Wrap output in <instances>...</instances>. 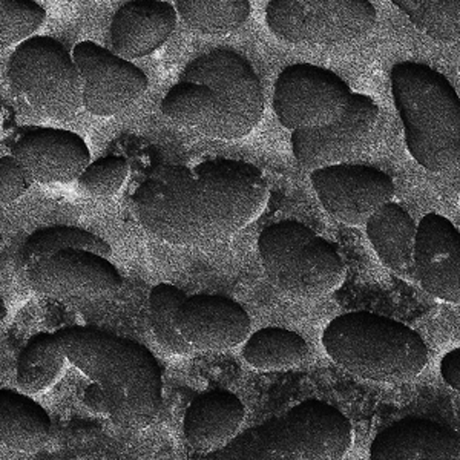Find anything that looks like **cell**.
Masks as SVG:
<instances>
[{
	"label": "cell",
	"instance_id": "1",
	"mask_svg": "<svg viewBox=\"0 0 460 460\" xmlns=\"http://www.w3.org/2000/svg\"><path fill=\"white\" fill-rule=\"evenodd\" d=\"M270 189L261 171L241 160H212L194 168L158 164L131 197L146 234L169 246L209 249L261 217Z\"/></svg>",
	"mask_w": 460,
	"mask_h": 460
},
{
	"label": "cell",
	"instance_id": "2",
	"mask_svg": "<svg viewBox=\"0 0 460 460\" xmlns=\"http://www.w3.org/2000/svg\"><path fill=\"white\" fill-rule=\"evenodd\" d=\"M54 335L66 359L105 394L111 422L138 431L157 420L163 407L162 368L145 345L82 325Z\"/></svg>",
	"mask_w": 460,
	"mask_h": 460
},
{
	"label": "cell",
	"instance_id": "3",
	"mask_svg": "<svg viewBox=\"0 0 460 460\" xmlns=\"http://www.w3.org/2000/svg\"><path fill=\"white\" fill-rule=\"evenodd\" d=\"M390 82L411 157L429 172L459 168L460 99L450 80L424 63L401 62Z\"/></svg>",
	"mask_w": 460,
	"mask_h": 460
},
{
	"label": "cell",
	"instance_id": "4",
	"mask_svg": "<svg viewBox=\"0 0 460 460\" xmlns=\"http://www.w3.org/2000/svg\"><path fill=\"white\" fill-rule=\"evenodd\" d=\"M323 345L332 361L366 381L403 384L429 364V349L419 333L372 312L336 316L323 332Z\"/></svg>",
	"mask_w": 460,
	"mask_h": 460
},
{
	"label": "cell",
	"instance_id": "5",
	"mask_svg": "<svg viewBox=\"0 0 460 460\" xmlns=\"http://www.w3.org/2000/svg\"><path fill=\"white\" fill-rule=\"evenodd\" d=\"M353 440L350 419L330 403L309 399L235 436L218 460H344Z\"/></svg>",
	"mask_w": 460,
	"mask_h": 460
},
{
	"label": "cell",
	"instance_id": "6",
	"mask_svg": "<svg viewBox=\"0 0 460 460\" xmlns=\"http://www.w3.org/2000/svg\"><path fill=\"white\" fill-rule=\"evenodd\" d=\"M258 252L269 281L290 298H323L347 279L335 247L298 221L267 226L258 236Z\"/></svg>",
	"mask_w": 460,
	"mask_h": 460
},
{
	"label": "cell",
	"instance_id": "7",
	"mask_svg": "<svg viewBox=\"0 0 460 460\" xmlns=\"http://www.w3.org/2000/svg\"><path fill=\"white\" fill-rule=\"evenodd\" d=\"M11 88L37 114L68 120L82 106V77L73 54L49 36L19 43L8 62Z\"/></svg>",
	"mask_w": 460,
	"mask_h": 460
},
{
	"label": "cell",
	"instance_id": "8",
	"mask_svg": "<svg viewBox=\"0 0 460 460\" xmlns=\"http://www.w3.org/2000/svg\"><path fill=\"white\" fill-rule=\"evenodd\" d=\"M178 82L203 84L210 89L215 121L210 138L238 140L249 136L264 114L261 82L246 58L217 49L194 58Z\"/></svg>",
	"mask_w": 460,
	"mask_h": 460
},
{
	"label": "cell",
	"instance_id": "9",
	"mask_svg": "<svg viewBox=\"0 0 460 460\" xmlns=\"http://www.w3.org/2000/svg\"><path fill=\"white\" fill-rule=\"evenodd\" d=\"M370 0H269L266 23L290 45L336 47L355 42L376 25Z\"/></svg>",
	"mask_w": 460,
	"mask_h": 460
},
{
	"label": "cell",
	"instance_id": "10",
	"mask_svg": "<svg viewBox=\"0 0 460 460\" xmlns=\"http://www.w3.org/2000/svg\"><path fill=\"white\" fill-rule=\"evenodd\" d=\"M350 86L330 69L296 63L279 73L273 86V111L288 131L329 125L344 114Z\"/></svg>",
	"mask_w": 460,
	"mask_h": 460
},
{
	"label": "cell",
	"instance_id": "11",
	"mask_svg": "<svg viewBox=\"0 0 460 460\" xmlns=\"http://www.w3.org/2000/svg\"><path fill=\"white\" fill-rule=\"evenodd\" d=\"M73 58L82 77V106L93 115L121 114L146 93V74L99 43H77Z\"/></svg>",
	"mask_w": 460,
	"mask_h": 460
},
{
	"label": "cell",
	"instance_id": "12",
	"mask_svg": "<svg viewBox=\"0 0 460 460\" xmlns=\"http://www.w3.org/2000/svg\"><path fill=\"white\" fill-rule=\"evenodd\" d=\"M22 273L28 288L56 299L102 298L117 292L123 284V278L110 260L77 249L39 258Z\"/></svg>",
	"mask_w": 460,
	"mask_h": 460
},
{
	"label": "cell",
	"instance_id": "13",
	"mask_svg": "<svg viewBox=\"0 0 460 460\" xmlns=\"http://www.w3.org/2000/svg\"><path fill=\"white\" fill-rule=\"evenodd\" d=\"M319 203L342 225L359 227L394 199L390 175L364 164H333L310 172Z\"/></svg>",
	"mask_w": 460,
	"mask_h": 460
},
{
	"label": "cell",
	"instance_id": "14",
	"mask_svg": "<svg viewBox=\"0 0 460 460\" xmlns=\"http://www.w3.org/2000/svg\"><path fill=\"white\" fill-rule=\"evenodd\" d=\"M379 108L368 95L353 93L344 114L329 125L292 131L293 157L304 171L333 166L350 157L372 136Z\"/></svg>",
	"mask_w": 460,
	"mask_h": 460
},
{
	"label": "cell",
	"instance_id": "15",
	"mask_svg": "<svg viewBox=\"0 0 460 460\" xmlns=\"http://www.w3.org/2000/svg\"><path fill=\"white\" fill-rule=\"evenodd\" d=\"M10 149L11 157L40 184L75 181L91 160L88 145L79 134L43 126L22 128Z\"/></svg>",
	"mask_w": 460,
	"mask_h": 460
},
{
	"label": "cell",
	"instance_id": "16",
	"mask_svg": "<svg viewBox=\"0 0 460 460\" xmlns=\"http://www.w3.org/2000/svg\"><path fill=\"white\" fill-rule=\"evenodd\" d=\"M414 279L434 298L460 304V232L444 215L427 214L416 227Z\"/></svg>",
	"mask_w": 460,
	"mask_h": 460
},
{
	"label": "cell",
	"instance_id": "17",
	"mask_svg": "<svg viewBox=\"0 0 460 460\" xmlns=\"http://www.w3.org/2000/svg\"><path fill=\"white\" fill-rule=\"evenodd\" d=\"M177 325L195 353H214L243 344L249 338L252 323L246 310L234 299L192 295L180 305Z\"/></svg>",
	"mask_w": 460,
	"mask_h": 460
},
{
	"label": "cell",
	"instance_id": "18",
	"mask_svg": "<svg viewBox=\"0 0 460 460\" xmlns=\"http://www.w3.org/2000/svg\"><path fill=\"white\" fill-rule=\"evenodd\" d=\"M177 11L163 0H129L111 22L112 53L128 62L155 53L172 36Z\"/></svg>",
	"mask_w": 460,
	"mask_h": 460
},
{
	"label": "cell",
	"instance_id": "19",
	"mask_svg": "<svg viewBox=\"0 0 460 460\" xmlns=\"http://www.w3.org/2000/svg\"><path fill=\"white\" fill-rule=\"evenodd\" d=\"M370 460H460L459 434L429 419H402L376 434Z\"/></svg>",
	"mask_w": 460,
	"mask_h": 460
},
{
	"label": "cell",
	"instance_id": "20",
	"mask_svg": "<svg viewBox=\"0 0 460 460\" xmlns=\"http://www.w3.org/2000/svg\"><path fill=\"white\" fill-rule=\"evenodd\" d=\"M246 418V408L234 393H203L190 402L183 419L186 442L199 455L217 453L229 445Z\"/></svg>",
	"mask_w": 460,
	"mask_h": 460
},
{
	"label": "cell",
	"instance_id": "21",
	"mask_svg": "<svg viewBox=\"0 0 460 460\" xmlns=\"http://www.w3.org/2000/svg\"><path fill=\"white\" fill-rule=\"evenodd\" d=\"M416 227L407 210L393 201L384 204L366 223L367 236L379 260L407 279H414Z\"/></svg>",
	"mask_w": 460,
	"mask_h": 460
},
{
	"label": "cell",
	"instance_id": "22",
	"mask_svg": "<svg viewBox=\"0 0 460 460\" xmlns=\"http://www.w3.org/2000/svg\"><path fill=\"white\" fill-rule=\"evenodd\" d=\"M47 410L25 393L0 390V444L10 450L34 453L51 438Z\"/></svg>",
	"mask_w": 460,
	"mask_h": 460
},
{
	"label": "cell",
	"instance_id": "23",
	"mask_svg": "<svg viewBox=\"0 0 460 460\" xmlns=\"http://www.w3.org/2000/svg\"><path fill=\"white\" fill-rule=\"evenodd\" d=\"M66 361L54 333H37L22 349L17 359V387L28 396L47 392L62 376Z\"/></svg>",
	"mask_w": 460,
	"mask_h": 460
},
{
	"label": "cell",
	"instance_id": "24",
	"mask_svg": "<svg viewBox=\"0 0 460 460\" xmlns=\"http://www.w3.org/2000/svg\"><path fill=\"white\" fill-rule=\"evenodd\" d=\"M309 355L303 336L281 327L258 330L244 341L243 358L260 372H283L298 367Z\"/></svg>",
	"mask_w": 460,
	"mask_h": 460
},
{
	"label": "cell",
	"instance_id": "25",
	"mask_svg": "<svg viewBox=\"0 0 460 460\" xmlns=\"http://www.w3.org/2000/svg\"><path fill=\"white\" fill-rule=\"evenodd\" d=\"M177 16L203 36H227L251 17L249 0H175Z\"/></svg>",
	"mask_w": 460,
	"mask_h": 460
},
{
	"label": "cell",
	"instance_id": "26",
	"mask_svg": "<svg viewBox=\"0 0 460 460\" xmlns=\"http://www.w3.org/2000/svg\"><path fill=\"white\" fill-rule=\"evenodd\" d=\"M65 249L91 252L106 260L112 257V247L110 246V243H106L103 238L91 234L88 230L71 226H51L37 229L34 234L28 236L19 257L21 270L39 258Z\"/></svg>",
	"mask_w": 460,
	"mask_h": 460
},
{
	"label": "cell",
	"instance_id": "27",
	"mask_svg": "<svg viewBox=\"0 0 460 460\" xmlns=\"http://www.w3.org/2000/svg\"><path fill=\"white\" fill-rule=\"evenodd\" d=\"M188 295L172 284L162 283L152 288L147 298L149 323L152 333L158 345L171 355H194L192 347L183 340L177 325V314L180 305Z\"/></svg>",
	"mask_w": 460,
	"mask_h": 460
},
{
	"label": "cell",
	"instance_id": "28",
	"mask_svg": "<svg viewBox=\"0 0 460 460\" xmlns=\"http://www.w3.org/2000/svg\"><path fill=\"white\" fill-rule=\"evenodd\" d=\"M419 31L436 42H459L460 0H392Z\"/></svg>",
	"mask_w": 460,
	"mask_h": 460
},
{
	"label": "cell",
	"instance_id": "29",
	"mask_svg": "<svg viewBox=\"0 0 460 460\" xmlns=\"http://www.w3.org/2000/svg\"><path fill=\"white\" fill-rule=\"evenodd\" d=\"M45 17L47 11L36 0H0V51L27 40Z\"/></svg>",
	"mask_w": 460,
	"mask_h": 460
},
{
	"label": "cell",
	"instance_id": "30",
	"mask_svg": "<svg viewBox=\"0 0 460 460\" xmlns=\"http://www.w3.org/2000/svg\"><path fill=\"white\" fill-rule=\"evenodd\" d=\"M129 173V164L123 157L100 158L89 163L77 178L84 194L95 199H108L120 192Z\"/></svg>",
	"mask_w": 460,
	"mask_h": 460
},
{
	"label": "cell",
	"instance_id": "31",
	"mask_svg": "<svg viewBox=\"0 0 460 460\" xmlns=\"http://www.w3.org/2000/svg\"><path fill=\"white\" fill-rule=\"evenodd\" d=\"M31 175L16 158H0V204L14 203L31 188Z\"/></svg>",
	"mask_w": 460,
	"mask_h": 460
},
{
	"label": "cell",
	"instance_id": "32",
	"mask_svg": "<svg viewBox=\"0 0 460 460\" xmlns=\"http://www.w3.org/2000/svg\"><path fill=\"white\" fill-rule=\"evenodd\" d=\"M440 375L453 390H460V349H455L442 358Z\"/></svg>",
	"mask_w": 460,
	"mask_h": 460
},
{
	"label": "cell",
	"instance_id": "33",
	"mask_svg": "<svg viewBox=\"0 0 460 460\" xmlns=\"http://www.w3.org/2000/svg\"><path fill=\"white\" fill-rule=\"evenodd\" d=\"M84 407L88 408L91 413L95 416H102V418H108L110 410H108V401L103 392L100 390L99 385H95L94 382H91L88 387L84 388Z\"/></svg>",
	"mask_w": 460,
	"mask_h": 460
},
{
	"label": "cell",
	"instance_id": "34",
	"mask_svg": "<svg viewBox=\"0 0 460 460\" xmlns=\"http://www.w3.org/2000/svg\"><path fill=\"white\" fill-rule=\"evenodd\" d=\"M6 318V309L5 305H0V323Z\"/></svg>",
	"mask_w": 460,
	"mask_h": 460
},
{
	"label": "cell",
	"instance_id": "35",
	"mask_svg": "<svg viewBox=\"0 0 460 460\" xmlns=\"http://www.w3.org/2000/svg\"><path fill=\"white\" fill-rule=\"evenodd\" d=\"M0 305H4V299H2V295H0Z\"/></svg>",
	"mask_w": 460,
	"mask_h": 460
},
{
	"label": "cell",
	"instance_id": "36",
	"mask_svg": "<svg viewBox=\"0 0 460 460\" xmlns=\"http://www.w3.org/2000/svg\"><path fill=\"white\" fill-rule=\"evenodd\" d=\"M0 243H2V234H0Z\"/></svg>",
	"mask_w": 460,
	"mask_h": 460
},
{
	"label": "cell",
	"instance_id": "37",
	"mask_svg": "<svg viewBox=\"0 0 460 460\" xmlns=\"http://www.w3.org/2000/svg\"><path fill=\"white\" fill-rule=\"evenodd\" d=\"M105 2H110V0H105Z\"/></svg>",
	"mask_w": 460,
	"mask_h": 460
}]
</instances>
